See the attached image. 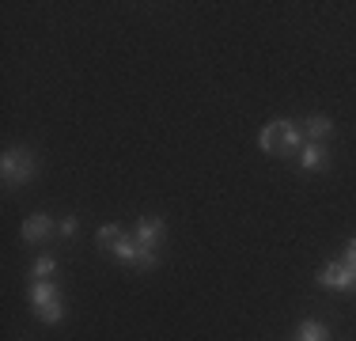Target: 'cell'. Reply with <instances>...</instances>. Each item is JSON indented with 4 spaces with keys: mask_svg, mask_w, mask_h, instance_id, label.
<instances>
[{
    "mask_svg": "<svg viewBox=\"0 0 356 341\" xmlns=\"http://www.w3.org/2000/svg\"><path fill=\"white\" fill-rule=\"evenodd\" d=\"M49 232H54V220L46 216V212H38V216L23 220V243H42Z\"/></svg>",
    "mask_w": 356,
    "mask_h": 341,
    "instance_id": "cell-5",
    "label": "cell"
},
{
    "mask_svg": "<svg viewBox=\"0 0 356 341\" xmlns=\"http://www.w3.org/2000/svg\"><path fill=\"white\" fill-rule=\"evenodd\" d=\"M114 258L118 262H137L140 258V246L129 243V239H118V243H114Z\"/></svg>",
    "mask_w": 356,
    "mask_h": 341,
    "instance_id": "cell-9",
    "label": "cell"
},
{
    "mask_svg": "<svg viewBox=\"0 0 356 341\" xmlns=\"http://www.w3.org/2000/svg\"><path fill=\"white\" fill-rule=\"evenodd\" d=\"M118 239H122V232H118L114 224H103V228H99V243H103V246H114Z\"/></svg>",
    "mask_w": 356,
    "mask_h": 341,
    "instance_id": "cell-13",
    "label": "cell"
},
{
    "mask_svg": "<svg viewBox=\"0 0 356 341\" xmlns=\"http://www.w3.org/2000/svg\"><path fill=\"white\" fill-rule=\"evenodd\" d=\"M318 285L330 288V292H356V273L345 262H330V266L318 269Z\"/></svg>",
    "mask_w": 356,
    "mask_h": 341,
    "instance_id": "cell-3",
    "label": "cell"
},
{
    "mask_svg": "<svg viewBox=\"0 0 356 341\" xmlns=\"http://www.w3.org/2000/svg\"><path fill=\"white\" fill-rule=\"evenodd\" d=\"M345 266H349V269L356 273V239H353L349 246H345Z\"/></svg>",
    "mask_w": 356,
    "mask_h": 341,
    "instance_id": "cell-14",
    "label": "cell"
},
{
    "mask_svg": "<svg viewBox=\"0 0 356 341\" xmlns=\"http://www.w3.org/2000/svg\"><path fill=\"white\" fill-rule=\"evenodd\" d=\"M49 273H57V262H54V258H38L35 269H31V277L42 280V277H49Z\"/></svg>",
    "mask_w": 356,
    "mask_h": 341,
    "instance_id": "cell-12",
    "label": "cell"
},
{
    "mask_svg": "<svg viewBox=\"0 0 356 341\" xmlns=\"http://www.w3.org/2000/svg\"><path fill=\"white\" fill-rule=\"evenodd\" d=\"M261 152H269V156H292L296 148L303 144V133L296 122H269L266 129L258 136Z\"/></svg>",
    "mask_w": 356,
    "mask_h": 341,
    "instance_id": "cell-1",
    "label": "cell"
},
{
    "mask_svg": "<svg viewBox=\"0 0 356 341\" xmlns=\"http://www.w3.org/2000/svg\"><path fill=\"white\" fill-rule=\"evenodd\" d=\"M54 300H57V288L49 285V280H35V285H31V303L35 307H46Z\"/></svg>",
    "mask_w": 356,
    "mask_h": 341,
    "instance_id": "cell-8",
    "label": "cell"
},
{
    "mask_svg": "<svg viewBox=\"0 0 356 341\" xmlns=\"http://www.w3.org/2000/svg\"><path fill=\"white\" fill-rule=\"evenodd\" d=\"M61 235H76V216H65L61 220Z\"/></svg>",
    "mask_w": 356,
    "mask_h": 341,
    "instance_id": "cell-15",
    "label": "cell"
},
{
    "mask_svg": "<svg viewBox=\"0 0 356 341\" xmlns=\"http://www.w3.org/2000/svg\"><path fill=\"white\" fill-rule=\"evenodd\" d=\"M167 235V224L159 216H144L140 228H137V246H144V251H156L159 243H163Z\"/></svg>",
    "mask_w": 356,
    "mask_h": 341,
    "instance_id": "cell-4",
    "label": "cell"
},
{
    "mask_svg": "<svg viewBox=\"0 0 356 341\" xmlns=\"http://www.w3.org/2000/svg\"><path fill=\"white\" fill-rule=\"evenodd\" d=\"M300 129H307V136L318 144L322 136H330V133H334V122H330V118H322V114H315V118H307V122H303Z\"/></svg>",
    "mask_w": 356,
    "mask_h": 341,
    "instance_id": "cell-7",
    "label": "cell"
},
{
    "mask_svg": "<svg viewBox=\"0 0 356 341\" xmlns=\"http://www.w3.org/2000/svg\"><path fill=\"white\" fill-rule=\"evenodd\" d=\"M300 341H330V330L322 322H303L300 326Z\"/></svg>",
    "mask_w": 356,
    "mask_h": 341,
    "instance_id": "cell-10",
    "label": "cell"
},
{
    "mask_svg": "<svg viewBox=\"0 0 356 341\" xmlns=\"http://www.w3.org/2000/svg\"><path fill=\"white\" fill-rule=\"evenodd\" d=\"M326 164L330 159H326V152H322V144H315V141L303 144V152H300V167L303 170H322Z\"/></svg>",
    "mask_w": 356,
    "mask_h": 341,
    "instance_id": "cell-6",
    "label": "cell"
},
{
    "mask_svg": "<svg viewBox=\"0 0 356 341\" xmlns=\"http://www.w3.org/2000/svg\"><path fill=\"white\" fill-rule=\"evenodd\" d=\"M38 319H42V322H61V319H65V307H61V300H54V303L38 307Z\"/></svg>",
    "mask_w": 356,
    "mask_h": 341,
    "instance_id": "cell-11",
    "label": "cell"
},
{
    "mask_svg": "<svg viewBox=\"0 0 356 341\" xmlns=\"http://www.w3.org/2000/svg\"><path fill=\"white\" fill-rule=\"evenodd\" d=\"M0 175H4V186H23L35 175V156L27 148H8L4 159H0Z\"/></svg>",
    "mask_w": 356,
    "mask_h": 341,
    "instance_id": "cell-2",
    "label": "cell"
}]
</instances>
